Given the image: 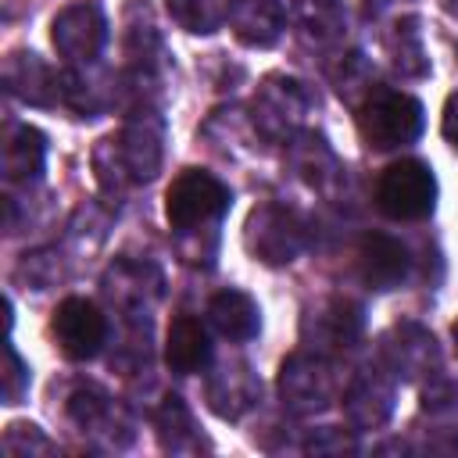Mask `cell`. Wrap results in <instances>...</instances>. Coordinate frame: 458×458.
Masks as SVG:
<instances>
[{"mask_svg":"<svg viewBox=\"0 0 458 458\" xmlns=\"http://www.w3.org/2000/svg\"><path fill=\"white\" fill-rule=\"evenodd\" d=\"M229 200L233 193L218 175L204 168H186L165 190V218L175 233H190L197 225L222 218L229 211Z\"/></svg>","mask_w":458,"mask_h":458,"instance_id":"6da1fadb","label":"cell"},{"mask_svg":"<svg viewBox=\"0 0 458 458\" xmlns=\"http://www.w3.org/2000/svg\"><path fill=\"white\" fill-rule=\"evenodd\" d=\"M376 204L394 222H419L437 208V175L426 161L404 157L383 168L376 182Z\"/></svg>","mask_w":458,"mask_h":458,"instance_id":"7a4b0ae2","label":"cell"},{"mask_svg":"<svg viewBox=\"0 0 458 458\" xmlns=\"http://www.w3.org/2000/svg\"><path fill=\"white\" fill-rule=\"evenodd\" d=\"M426 125V114H422V104L408 93H376L361 104L358 111V132L361 140L372 147V150H394V147H404L411 140H419Z\"/></svg>","mask_w":458,"mask_h":458,"instance_id":"3957f363","label":"cell"},{"mask_svg":"<svg viewBox=\"0 0 458 458\" xmlns=\"http://www.w3.org/2000/svg\"><path fill=\"white\" fill-rule=\"evenodd\" d=\"M50 336L57 344V351L72 361H89L107 336V322L100 315V308L86 297H64L54 308L50 318Z\"/></svg>","mask_w":458,"mask_h":458,"instance_id":"277c9868","label":"cell"},{"mask_svg":"<svg viewBox=\"0 0 458 458\" xmlns=\"http://www.w3.org/2000/svg\"><path fill=\"white\" fill-rule=\"evenodd\" d=\"M50 39H54L61 57L86 64L100 54V47L107 39V18L97 4H86V0L72 4L50 21Z\"/></svg>","mask_w":458,"mask_h":458,"instance_id":"5b68a950","label":"cell"},{"mask_svg":"<svg viewBox=\"0 0 458 458\" xmlns=\"http://www.w3.org/2000/svg\"><path fill=\"white\" fill-rule=\"evenodd\" d=\"M279 390H283V397H286L290 408H297V411H318V408H326L333 401L336 379H333V369L322 358L297 354V358H290L283 365Z\"/></svg>","mask_w":458,"mask_h":458,"instance_id":"8992f818","label":"cell"},{"mask_svg":"<svg viewBox=\"0 0 458 458\" xmlns=\"http://www.w3.org/2000/svg\"><path fill=\"white\" fill-rule=\"evenodd\" d=\"M358 276L369 290H394L408 276V250L386 233H369L358 247Z\"/></svg>","mask_w":458,"mask_h":458,"instance_id":"52a82bcc","label":"cell"},{"mask_svg":"<svg viewBox=\"0 0 458 458\" xmlns=\"http://www.w3.org/2000/svg\"><path fill=\"white\" fill-rule=\"evenodd\" d=\"M254 254L268 265H283V261H293V254L301 250V240L304 233L297 229L293 215L279 211V208H265V211H254L250 215V233H247Z\"/></svg>","mask_w":458,"mask_h":458,"instance_id":"ba28073f","label":"cell"},{"mask_svg":"<svg viewBox=\"0 0 458 458\" xmlns=\"http://www.w3.org/2000/svg\"><path fill=\"white\" fill-rule=\"evenodd\" d=\"M208 358H211L208 329H204L193 315L172 318L168 336H165V365H168L175 376H193L197 369L208 365Z\"/></svg>","mask_w":458,"mask_h":458,"instance_id":"9c48e42d","label":"cell"},{"mask_svg":"<svg viewBox=\"0 0 458 458\" xmlns=\"http://www.w3.org/2000/svg\"><path fill=\"white\" fill-rule=\"evenodd\" d=\"M283 4L279 0H233L229 4V29L250 43V47H268L283 32Z\"/></svg>","mask_w":458,"mask_h":458,"instance_id":"30bf717a","label":"cell"},{"mask_svg":"<svg viewBox=\"0 0 458 458\" xmlns=\"http://www.w3.org/2000/svg\"><path fill=\"white\" fill-rule=\"evenodd\" d=\"M4 82L25 104H54L57 93V75L39 54H11L4 64Z\"/></svg>","mask_w":458,"mask_h":458,"instance_id":"8fae6325","label":"cell"},{"mask_svg":"<svg viewBox=\"0 0 458 458\" xmlns=\"http://www.w3.org/2000/svg\"><path fill=\"white\" fill-rule=\"evenodd\" d=\"M208 318L229 340H250L261 326V311H258L254 297H247L243 290H218L208 301Z\"/></svg>","mask_w":458,"mask_h":458,"instance_id":"7c38bea8","label":"cell"},{"mask_svg":"<svg viewBox=\"0 0 458 458\" xmlns=\"http://www.w3.org/2000/svg\"><path fill=\"white\" fill-rule=\"evenodd\" d=\"M43 161H47V140L39 129L32 125H21L7 136L4 143V172L11 182H29L43 172Z\"/></svg>","mask_w":458,"mask_h":458,"instance_id":"4fadbf2b","label":"cell"},{"mask_svg":"<svg viewBox=\"0 0 458 458\" xmlns=\"http://www.w3.org/2000/svg\"><path fill=\"white\" fill-rule=\"evenodd\" d=\"M233 0H168V14L186 32H215L229 18Z\"/></svg>","mask_w":458,"mask_h":458,"instance_id":"5bb4252c","label":"cell"},{"mask_svg":"<svg viewBox=\"0 0 458 458\" xmlns=\"http://www.w3.org/2000/svg\"><path fill=\"white\" fill-rule=\"evenodd\" d=\"M0 390H4V404H18L21 394L29 390V365L18 358L14 344H4V372H0Z\"/></svg>","mask_w":458,"mask_h":458,"instance_id":"9a60e30c","label":"cell"},{"mask_svg":"<svg viewBox=\"0 0 458 458\" xmlns=\"http://www.w3.org/2000/svg\"><path fill=\"white\" fill-rule=\"evenodd\" d=\"M440 129H444V140H447L451 147H458V93H454V97H447Z\"/></svg>","mask_w":458,"mask_h":458,"instance_id":"2e32d148","label":"cell"},{"mask_svg":"<svg viewBox=\"0 0 458 458\" xmlns=\"http://www.w3.org/2000/svg\"><path fill=\"white\" fill-rule=\"evenodd\" d=\"M451 340H454V351H458V322L451 326Z\"/></svg>","mask_w":458,"mask_h":458,"instance_id":"e0dca14e","label":"cell"}]
</instances>
